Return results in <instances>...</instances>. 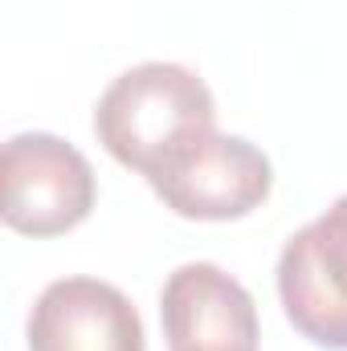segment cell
<instances>
[{
  "instance_id": "obj_6",
  "label": "cell",
  "mask_w": 347,
  "mask_h": 351,
  "mask_svg": "<svg viewBox=\"0 0 347 351\" xmlns=\"http://www.w3.org/2000/svg\"><path fill=\"white\" fill-rule=\"evenodd\" d=\"M29 351H147L131 298L98 278L49 282L25 323Z\"/></svg>"
},
{
  "instance_id": "obj_4",
  "label": "cell",
  "mask_w": 347,
  "mask_h": 351,
  "mask_svg": "<svg viewBox=\"0 0 347 351\" xmlns=\"http://www.w3.org/2000/svg\"><path fill=\"white\" fill-rule=\"evenodd\" d=\"M278 298L302 339L347 351V192L282 245Z\"/></svg>"
},
{
  "instance_id": "obj_2",
  "label": "cell",
  "mask_w": 347,
  "mask_h": 351,
  "mask_svg": "<svg viewBox=\"0 0 347 351\" xmlns=\"http://www.w3.org/2000/svg\"><path fill=\"white\" fill-rule=\"evenodd\" d=\"M4 204L0 217L21 237H62L78 229L98 200L90 160L49 131H25L4 143L0 156Z\"/></svg>"
},
{
  "instance_id": "obj_1",
  "label": "cell",
  "mask_w": 347,
  "mask_h": 351,
  "mask_svg": "<svg viewBox=\"0 0 347 351\" xmlns=\"http://www.w3.org/2000/svg\"><path fill=\"white\" fill-rule=\"evenodd\" d=\"M208 131H217L213 90L176 62H143L119 74L94 106V135L106 156L147 180Z\"/></svg>"
},
{
  "instance_id": "obj_3",
  "label": "cell",
  "mask_w": 347,
  "mask_h": 351,
  "mask_svg": "<svg viewBox=\"0 0 347 351\" xmlns=\"http://www.w3.org/2000/svg\"><path fill=\"white\" fill-rule=\"evenodd\" d=\"M147 184L184 221H241L265 204L274 168L250 139L208 131L176 152Z\"/></svg>"
},
{
  "instance_id": "obj_5",
  "label": "cell",
  "mask_w": 347,
  "mask_h": 351,
  "mask_svg": "<svg viewBox=\"0 0 347 351\" xmlns=\"http://www.w3.org/2000/svg\"><path fill=\"white\" fill-rule=\"evenodd\" d=\"M168 351H258L254 294L213 262L176 265L160 294Z\"/></svg>"
}]
</instances>
